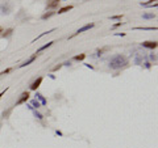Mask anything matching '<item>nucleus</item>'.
Returning <instances> with one entry per match:
<instances>
[{"label":"nucleus","mask_w":158,"mask_h":148,"mask_svg":"<svg viewBox=\"0 0 158 148\" xmlns=\"http://www.w3.org/2000/svg\"><path fill=\"white\" fill-rule=\"evenodd\" d=\"M29 92H23V93L20 94V98L16 101V105L15 106H19V105H21V104H24V102H26V101L29 100Z\"/></svg>","instance_id":"nucleus-3"},{"label":"nucleus","mask_w":158,"mask_h":148,"mask_svg":"<svg viewBox=\"0 0 158 148\" xmlns=\"http://www.w3.org/2000/svg\"><path fill=\"white\" fill-rule=\"evenodd\" d=\"M61 0H46V8L48 9H55L59 5Z\"/></svg>","instance_id":"nucleus-4"},{"label":"nucleus","mask_w":158,"mask_h":148,"mask_svg":"<svg viewBox=\"0 0 158 148\" xmlns=\"http://www.w3.org/2000/svg\"><path fill=\"white\" fill-rule=\"evenodd\" d=\"M112 20H121L123 19V15H117V16H112L111 17Z\"/></svg>","instance_id":"nucleus-20"},{"label":"nucleus","mask_w":158,"mask_h":148,"mask_svg":"<svg viewBox=\"0 0 158 148\" xmlns=\"http://www.w3.org/2000/svg\"><path fill=\"white\" fill-rule=\"evenodd\" d=\"M55 15V12H46V13H44L41 16V19L42 20H48V19H50V17H53Z\"/></svg>","instance_id":"nucleus-12"},{"label":"nucleus","mask_w":158,"mask_h":148,"mask_svg":"<svg viewBox=\"0 0 158 148\" xmlns=\"http://www.w3.org/2000/svg\"><path fill=\"white\" fill-rule=\"evenodd\" d=\"M61 67H62V64H58V66H55V67L53 68V71H58V70H59V68H61Z\"/></svg>","instance_id":"nucleus-24"},{"label":"nucleus","mask_w":158,"mask_h":148,"mask_svg":"<svg viewBox=\"0 0 158 148\" xmlns=\"http://www.w3.org/2000/svg\"><path fill=\"white\" fill-rule=\"evenodd\" d=\"M142 47H146V48H150V50H154L157 48V42L155 41H144L141 43Z\"/></svg>","instance_id":"nucleus-6"},{"label":"nucleus","mask_w":158,"mask_h":148,"mask_svg":"<svg viewBox=\"0 0 158 148\" xmlns=\"http://www.w3.org/2000/svg\"><path fill=\"white\" fill-rule=\"evenodd\" d=\"M139 30H157V28H136Z\"/></svg>","instance_id":"nucleus-18"},{"label":"nucleus","mask_w":158,"mask_h":148,"mask_svg":"<svg viewBox=\"0 0 158 148\" xmlns=\"http://www.w3.org/2000/svg\"><path fill=\"white\" fill-rule=\"evenodd\" d=\"M4 32V29H3V26H0V36H1V33Z\"/></svg>","instance_id":"nucleus-26"},{"label":"nucleus","mask_w":158,"mask_h":148,"mask_svg":"<svg viewBox=\"0 0 158 148\" xmlns=\"http://www.w3.org/2000/svg\"><path fill=\"white\" fill-rule=\"evenodd\" d=\"M34 115L37 117L38 119H42V118H44V117H42V114H40V113H37V111H34Z\"/></svg>","instance_id":"nucleus-22"},{"label":"nucleus","mask_w":158,"mask_h":148,"mask_svg":"<svg viewBox=\"0 0 158 148\" xmlns=\"http://www.w3.org/2000/svg\"><path fill=\"white\" fill-rule=\"evenodd\" d=\"M95 26V24L94 23H91V24H87V25H84V26H82L81 29H78L77 32H75V34L74 36H77V34H81V33H83V32H87V30H90V29H92Z\"/></svg>","instance_id":"nucleus-7"},{"label":"nucleus","mask_w":158,"mask_h":148,"mask_svg":"<svg viewBox=\"0 0 158 148\" xmlns=\"http://www.w3.org/2000/svg\"><path fill=\"white\" fill-rule=\"evenodd\" d=\"M74 8L73 5H66V7H62L61 9H58V15H62V13H66V12H69V11H71Z\"/></svg>","instance_id":"nucleus-10"},{"label":"nucleus","mask_w":158,"mask_h":148,"mask_svg":"<svg viewBox=\"0 0 158 148\" xmlns=\"http://www.w3.org/2000/svg\"><path fill=\"white\" fill-rule=\"evenodd\" d=\"M155 15L153 13H145V15H142V19H154Z\"/></svg>","instance_id":"nucleus-15"},{"label":"nucleus","mask_w":158,"mask_h":148,"mask_svg":"<svg viewBox=\"0 0 158 148\" xmlns=\"http://www.w3.org/2000/svg\"><path fill=\"white\" fill-rule=\"evenodd\" d=\"M121 25H124V23H117V24H115V25H112V29H116V28H119V26H121Z\"/></svg>","instance_id":"nucleus-21"},{"label":"nucleus","mask_w":158,"mask_h":148,"mask_svg":"<svg viewBox=\"0 0 158 148\" xmlns=\"http://www.w3.org/2000/svg\"><path fill=\"white\" fill-rule=\"evenodd\" d=\"M36 96H37V98H38V100L41 101L42 105H45V104H46V100L44 98V97H42V94H41V93H36Z\"/></svg>","instance_id":"nucleus-14"},{"label":"nucleus","mask_w":158,"mask_h":148,"mask_svg":"<svg viewBox=\"0 0 158 148\" xmlns=\"http://www.w3.org/2000/svg\"><path fill=\"white\" fill-rule=\"evenodd\" d=\"M12 109H13V108H9V109L7 110V111H4V113H3V117H4V118H8V115H9V114H11Z\"/></svg>","instance_id":"nucleus-17"},{"label":"nucleus","mask_w":158,"mask_h":148,"mask_svg":"<svg viewBox=\"0 0 158 148\" xmlns=\"http://www.w3.org/2000/svg\"><path fill=\"white\" fill-rule=\"evenodd\" d=\"M53 43H54V41H50V42H48L46 45H44V46H42V47H40L38 50H37V52H36V54H38V52H41V51H44V50H46V48H48V47H50V46H52Z\"/></svg>","instance_id":"nucleus-11"},{"label":"nucleus","mask_w":158,"mask_h":148,"mask_svg":"<svg viewBox=\"0 0 158 148\" xmlns=\"http://www.w3.org/2000/svg\"><path fill=\"white\" fill-rule=\"evenodd\" d=\"M11 12H12V4L11 3L4 1V3L0 4V13H1L3 16H8Z\"/></svg>","instance_id":"nucleus-2"},{"label":"nucleus","mask_w":158,"mask_h":148,"mask_svg":"<svg viewBox=\"0 0 158 148\" xmlns=\"http://www.w3.org/2000/svg\"><path fill=\"white\" fill-rule=\"evenodd\" d=\"M42 80H44V77H37V79H36L34 81H33L32 84H30V87H29V89L30 90H37L38 89V87L40 85H41V83H42Z\"/></svg>","instance_id":"nucleus-5"},{"label":"nucleus","mask_w":158,"mask_h":148,"mask_svg":"<svg viewBox=\"0 0 158 148\" xmlns=\"http://www.w3.org/2000/svg\"><path fill=\"white\" fill-rule=\"evenodd\" d=\"M37 55H38V54L32 55V56H30V58L28 59V60H25V62H24V63H23V64H20V68H21V67H26V66H29L30 63H33V62L36 60V58H37Z\"/></svg>","instance_id":"nucleus-8"},{"label":"nucleus","mask_w":158,"mask_h":148,"mask_svg":"<svg viewBox=\"0 0 158 148\" xmlns=\"http://www.w3.org/2000/svg\"><path fill=\"white\" fill-rule=\"evenodd\" d=\"M145 67L146 68H150V63H145Z\"/></svg>","instance_id":"nucleus-27"},{"label":"nucleus","mask_w":158,"mask_h":148,"mask_svg":"<svg viewBox=\"0 0 158 148\" xmlns=\"http://www.w3.org/2000/svg\"><path fill=\"white\" fill-rule=\"evenodd\" d=\"M12 34H13V28H8L5 32H3V34H1L0 37H3V38L8 39V38H11V37H12Z\"/></svg>","instance_id":"nucleus-9"},{"label":"nucleus","mask_w":158,"mask_h":148,"mask_svg":"<svg viewBox=\"0 0 158 148\" xmlns=\"http://www.w3.org/2000/svg\"><path fill=\"white\" fill-rule=\"evenodd\" d=\"M40 105H41V104H40L37 100H33V101H32V108H36V109H38Z\"/></svg>","instance_id":"nucleus-16"},{"label":"nucleus","mask_w":158,"mask_h":148,"mask_svg":"<svg viewBox=\"0 0 158 148\" xmlns=\"http://www.w3.org/2000/svg\"><path fill=\"white\" fill-rule=\"evenodd\" d=\"M129 63L128 58H126L125 55H115V56H112L110 60V68H112V70H120V68H124L126 67Z\"/></svg>","instance_id":"nucleus-1"},{"label":"nucleus","mask_w":158,"mask_h":148,"mask_svg":"<svg viewBox=\"0 0 158 148\" xmlns=\"http://www.w3.org/2000/svg\"><path fill=\"white\" fill-rule=\"evenodd\" d=\"M150 59H152V60H154V62H155V60H157V56H155V55H153V54H152V55H150Z\"/></svg>","instance_id":"nucleus-25"},{"label":"nucleus","mask_w":158,"mask_h":148,"mask_svg":"<svg viewBox=\"0 0 158 148\" xmlns=\"http://www.w3.org/2000/svg\"><path fill=\"white\" fill-rule=\"evenodd\" d=\"M12 71V68H7L5 71H3V72H0V76H3V75H5V74H9V72Z\"/></svg>","instance_id":"nucleus-19"},{"label":"nucleus","mask_w":158,"mask_h":148,"mask_svg":"<svg viewBox=\"0 0 158 148\" xmlns=\"http://www.w3.org/2000/svg\"><path fill=\"white\" fill-rule=\"evenodd\" d=\"M84 58H86V54H79V55H75L74 56V60L81 62V60H84Z\"/></svg>","instance_id":"nucleus-13"},{"label":"nucleus","mask_w":158,"mask_h":148,"mask_svg":"<svg viewBox=\"0 0 158 148\" xmlns=\"http://www.w3.org/2000/svg\"><path fill=\"white\" fill-rule=\"evenodd\" d=\"M7 90H8V88H5V89H4V90H1V92H0V98H1V97L4 96V93H5Z\"/></svg>","instance_id":"nucleus-23"}]
</instances>
